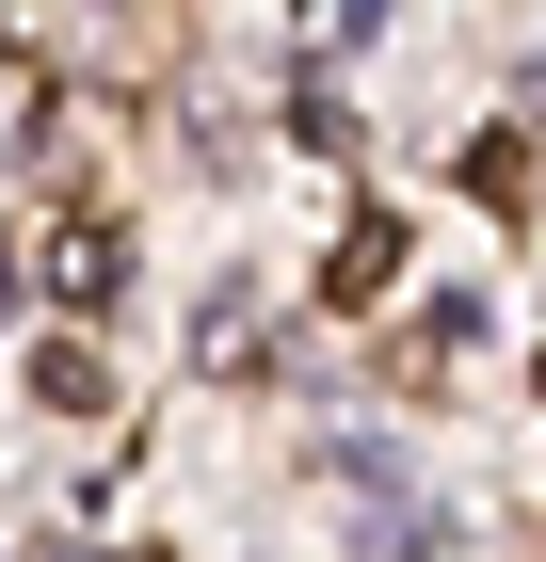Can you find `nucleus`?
Here are the masks:
<instances>
[{
    "mask_svg": "<svg viewBox=\"0 0 546 562\" xmlns=\"http://www.w3.org/2000/svg\"><path fill=\"white\" fill-rule=\"evenodd\" d=\"M0 290H16V241H0Z\"/></svg>",
    "mask_w": 546,
    "mask_h": 562,
    "instance_id": "4",
    "label": "nucleus"
},
{
    "mask_svg": "<svg viewBox=\"0 0 546 562\" xmlns=\"http://www.w3.org/2000/svg\"><path fill=\"white\" fill-rule=\"evenodd\" d=\"M386 273H402V225H354V241H337V305H370Z\"/></svg>",
    "mask_w": 546,
    "mask_h": 562,
    "instance_id": "2",
    "label": "nucleus"
},
{
    "mask_svg": "<svg viewBox=\"0 0 546 562\" xmlns=\"http://www.w3.org/2000/svg\"><path fill=\"white\" fill-rule=\"evenodd\" d=\"M33 402H48V418H97V402H113V353H97V338H48L33 353Z\"/></svg>",
    "mask_w": 546,
    "mask_h": 562,
    "instance_id": "1",
    "label": "nucleus"
},
{
    "mask_svg": "<svg viewBox=\"0 0 546 562\" xmlns=\"http://www.w3.org/2000/svg\"><path fill=\"white\" fill-rule=\"evenodd\" d=\"M48 273H65V290L97 305V290H113V225H65V241H48Z\"/></svg>",
    "mask_w": 546,
    "mask_h": 562,
    "instance_id": "3",
    "label": "nucleus"
}]
</instances>
